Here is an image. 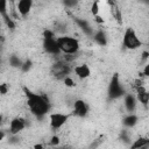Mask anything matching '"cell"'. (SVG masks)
Instances as JSON below:
<instances>
[{"label":"cell","mask_w":149,"mask_h":149,"mask_svg":"<svg viewBox=\"0 0 149 149\" xmlns=\"http://www.w3.org/2000/svg\"><path fill=\"white\" fill-rule=\"evenodd\" d=\"M22 90L26 97V102L29 108V112L36 119L45 118L51 109V104H50L49 98L45 94H40V93L31 91L27 86H23Z\"/></svg>","instance_id":"1"},{"label":"cell","mask_w":149,"mask_h":149,"mask_svg":"<svg viewBox=\"0 0 149 149\" xmlns=\"http://www.w3.org/2000/svg\"><path fill=\"white\" fill-rule=\"evenodd\" d=\"M61 55H76L80 51V42L70 35H59L56 38Z\"/></svg>","instance_id":"2"},{"label":"cell","mask_w":149,"mask_h":149,"mask_svg":"<svg viewBox=\"0 0 149 149\" xmlns=\"http://www.w3.org/2000/svg\"><path fill=\"white\" fill-rule=\"evenodd\" d=\"M127 93L126 87L123 86L122 81L120 80V77L118 73H114L111 77V80L107 86V97L109 100H118L123 98V95Z\"/></svg>","instance_id":"3"},{"label":"cell","mask_w":149,"mask_h":149,"mask_svg":"<svg viewBox=\"0 0 149 149\" xmlns=\"http://www.w3.org/2000/svg\"><path fill=\"white\" fill-rule=\"evenodd\" d=\"M142 44H143V42L139 37V35L134 28L128 27L125 29V31L122 34V45L125 49L136 50V49H140L142 47Z\"/></svg>","instance_id":"4"},{"label":"cell","mask_w":149,"mask_h":149,"mask_svg":"<svg viewBox=\"0 0 149 149\" xmlns=\"http://www.w3.org/2000/svg\"><path fill=\"white\" fill-rule=\"evenodd\" d=\"M56 38L57 36L54 33V30L47 29L43 31V49L47 54L51 56H61V51L58 49Z\"/></svg>","instance_id":"5"},{"label":"cell","mask_w":149,"mask_h":149,"mask_svg":"<svg viewBox=\"0 0 149 149\" xmlns=\"http://www.w3.org/2000/svg\"><path fill=\"white\" fill-rule=\"evenodd\" d=\"M72 64L63 61L62 58H59L58 61H56L51 68H50V73L52 77H55L57 80H63L65 77L70 76V73L72 72Z\"/></svg>","instance_id":"6"},{"label":"cell","mask_w":149,"mask_h":149,"mask_svg":"<svg viewBox=\"0 0 149 149\" xmlns=\"http://www.w3.org/2000/svg\"><path fill=\"white\" fill-rule=\"evenodd\" d=\"M70 114L68 113H61V112H54L49 114V125L50 128L54 130L61 129L69 120Z\"/></svg>","instance_id":"7"},{"label":"cell","mask_w":149,"mask_h":149,"mask_svg":"<svg viewBox=\"0 0 149 149\" xmlns=\"http://www.w3.org/2000/svg\"><path fill=\"white\" fill-rule=\"evenodd\" d=\"M27 126H28V121H27L26 118H23V116H14L9 121L8 133H9V135H19L23 129H26Z\"/></svg>","instance_id":"8"},{"label":"cell","mask_w":149,"mask_h":149,"mask_svg":"<svg viewBox=\"0 0 149 149\" xmlns=\"http://www.w3.org/2000/svg\"><path fill=\"white\" fill-rule=\"evenodd\" d=\"M90 113L87 102L83 99H76L72 104V114L77 118H86Z\"/></svg>","instance_id":"9"},{"label":"cell","mask_w":149,"mask_h":149,"mask_svg":"<svg viewBox=\"0 0 149 149\" xmlns=\"http://www.w3.org/2000/svg\"><path fill=\"white\" fill-rule=\"evenodd\" d=\"M122 99H123V107H125L126 112H127L128 114L135 113V111H136V108H137V105H139L135 94L127 92V93L123 95Z\"/></svg>","instance_id":"10"},{"label":"cell","mask_w":149,"mask_h":149,"mask_svg":"<svg viewBox=\"0 0 149 149\" xmlns=\"http://www.w3.org/2000/svg\"><path fill=\"white\" fill-rule=\"evenodd\" d=\"M34 6V1L33 0H19V1H15V8L20 15V17H26L31 8Z\"/></svg>","instance_id":"11"},{"label":"cell","mask_w":149,"mask_h":149,"mask_svg":"<svg viewBox=\"0 0 149 149\" xmlns=\"http://www.w3.org/2000/svg\"><path fill=\"white\" fill-rule=\"evenodd\" d=\"M73 21L74 23L78 26V28L81 29V31L87 36V37H92L95 29L93 28V26L90 23V21H87L86 19H83V17H73Z\"/></svg>","instance_id":"12"},{"label":"cell","mask_w":149,"mask_h":149,"mask_svg":"<svg viewBox=\"0 0 149 149\" xmlns=\"http://www.w3.org/2000/svg\"><path fill=\"white\" fill-rule=\"evenodd\" d=\"M72 72L74 73V76L80 79V80H85L91 76V68L86 64V63H81V64H77L73 65Z\"/></svg>","instance_id":"13"},{"label":"cell","mask_w":149,"mask_h":149,"mask_svg":"<svg viewBox=\"0 0 149 149\" xmlns=\"http://www.w3.org/2000/svg\"><path fill=\"white\" fill-rule=\"evenodd\" d=\"M92 40L94 41L95 44H98L100 47H106L108 44V36H107L106 31L102 29H97L92 36Z\"/></svg>","instance_id":"14"},{"label":"cell","mask_w":149,"mask_h":149,"mask_svg":"<svg viewBox=\"0 0 149 149\" xmlns=\"http://www.w3.org/2000/svg\"><path fill=\"white\" fill-rule=\"evenodd\" d=\"M139 122V116L135 114V113H132V114H127L123 119H122V125L123 127L126 128H133L137 125Z\"/></svg>","instance_id":"15"},{"label":"cell","mask_w":149,"mask_h":149,"mask_svg":"<svg viewBox=\"0 0 149 149\" xmlns=\"http://www.w3.org/2000/svg\"><path fill=\"white\" fill-rule=\"evenodd\" d=\"M107 5L109 6V10H111L112 16H113L119 23H121V22H122V14H121V9L119 8L118 3L114 2V1H112V2L109 1V2H107Z\"/></svg>","instance_id":"16"},{"label":"cell","mask_w":149,"mask_h":149,"mask_svg":"<svg viewBox=\"0 0 149 149\" xmlns=\"http://www.w3.org/2000/svg\"><path fill=\"white\" fill-rule=\"evenodd\" d=\"M148 144H149V137L148 136H140L130 143L129 149H139V148L148 146Z\"/></svg>","instance_id":"17"},{"label":"cell","mask_w":149,"mask_h":149,"mask_svg":"<svg viewBox=\"0 0 149 149\" xmlns=\"http://www.w3.org/2000/svg\"><path fill=\"white\" fill-rule=\"evenodd\" d=\"M135 97H136V99H137V102L147 108L148 102H149V92H148V90H144V91H142V92L136 93Z\"/></svg>","instance_id":"18"},{"label":"cell","mask_w":149,"mask_h":149,"mask_svg":"<svg viewBox=\"0 0 149 149\" xmlns=\"http://www.w3.org/2000/svg\"><path fill=\"white\" fill-rule=\"evenodd\" d=\"M0 16L2 20L9 16V1L0 0Z\"/></svg>","instance_id":"19"},{"label":"cell","mask_w":149,"mask_h":149,"mask_svg":"<svg viewBox=\"0 0 149 149\" xmlns=\"http://www.w3.org/2000/svg\"><path fill=\"white\" fill-rule=\"evenodd\" d=\"M8 62H9V65L12 68H21V65L23 63V61L17 55H10L8 58Z\"/></svg>","instance_id":"20"},{"label":"cell","mask_w":149,"mask_h":149,"mask_svg":"<svg viewBox=\"0 0 149 149\" xmlns=\"http://www.w3.org/2000/svg\"><path fill=\"white\" fill-rule=\"evenodd\" d=\"M104 136H99V137H97V139H94L91 143H90V146L87 147V149H98L102 143H104Z\"/></svg>","instance_id":"21"},{"label":"cell","mask_w":149,"mask_h":149,"mask_svg":"<svg viewBox=\"0 0 149 149\" xmlns=\"http://www.w3.org/2000/svg\"><path fill=\"white\" fill-rule=\"evenodd\" d=\"M49 144L52 147V148H57L61 146V139L58 135H52L49 140Z\"/></svg>","instance_id":"22"},{"label":"cell","mask_w":149,"mask_h":149,"mask_svg":"<svg viewBox=\"0 0 149 149\" xmlns=\"http://www.w3.org/2000/svg\"><path fill=\"white\" fill-rule=\"evenodd\" d=\"M99 5H100V2H98V1H94V2L91 3L90 9H91V13L93 14V16L99 15V12H100V7H99Z\"/></svg>","instance_id":"23"},{"label":"cell","mask_w":149,"mask_h":149,"mask_svg":"<svg viewBox=\"0 0 149 149\" xmlns=\"http://www.w3.org/2000/svg\"><path fill=\"white\" fill-rule=\"evenodd\" d=\"M31 68H33V62L30 59H26V61H23V63H22L20 69H21L22 72H28Z\"/></svg>","instance_id":"24"},{"label":"cell","mask_w":149,"mask_h":149,"mask_svg":"<svg viewBox=\"0 0 149 149\" xmlns=\"http://www.w3.org/2000/svg\"><path fill=\"white\" fill-rule=\"evenodd\" d=\"M120 139L125 142V143H132V139H130V136H129V133L126 130V129H123V130H121V133H120Z\"/></svg>","instance_id":"25"},{"label":"cell","mask_w":149,"mask_h":149,"mask_svg":"<svg viewBox=\"0 0 149 149\" xmlns=\"http://www.w3.org/2000/svg\"><path fill=\"white\" fill-rule=\"evenodd\" d=\"M63 83H64V85H65L66 87H73V86H76V81L72 79L71 76L65 77V78L63 79Z\"/></svg>","instance_id":"26"},{"label":"cell","mask_w":149,"mask_h":149,"mask_svg":"<svg viewBox=\"0 0 149 149\" xmlns=\"http://www.w3.org/2000/svg\"><path fill=\"white\" fill-rule=\"evenodd\" d=\"M63 5H64L66 8H74V7L78 5V1H74V0H72V1L65 0V1H63Z\"/></svg>","instance_id":"27"},{"label":"cell","mask_w":149,"mask_h":149,"mask_svg":"<svg viewBox=\"0 0 149 149\" xmlns=\"http://www.w3.org/2000/svg\"><path fill=\"white\" fill-rule=\"evenodd\" d=\"M7 93H8V84H6V83L0 84V94L5 95Z\"/></svg>","instance_id":"28"},{"label":"cell","mask_w":149,"mask_h":149,"mask_svg":"<svg viewBox=\"0 0 149 149\" xmlns=\"http://www.w3.org/2000/svg\"><path fill=\"white\" fill-rule=\"evenodd\" d=\"M142 74H143V77H144V78H148V77H149V64H148V63H146V64H144V68H143V72H142Z\"/></svg>","instance_id":"29"},{"label":"cell","mask_w":149,"mask_h":149,"mask_svg":"<svg viewBox=\"0 0 149 149\" xmlns=\"http://www.w3.org/2000/svg\"><path fill=\"white\" fill-rule=\"evenodd\" d=\"M148 56H149V52H148L147 50H144V51L141 54V61L144 62V63H148V62H147V61H148Z\"/></svg>","instance_id":"30"},{"label":"cell","mask_w":149,"mask_h":149,"mask_svg":"<svg viewBox=\"0 0 149 149\" xmlns=\"http://www.w3.org/2000/svg\"><path fill=\"white\" fill-rule=\"evenodd\" d=\"M94 21H95L97 23H104V19H102L100 15H97V16H94Z\"/></svg>","instance_id":"31"},{"label":"cell","mask_w":149,"mask_h":149,"mask_svg":"<svg viewBox=\"0 0 149 149\" xmlns=\"http://www.w3.org/2000/svg\"><path fill=\"white\" fill-rule=\"evenodd\" d=\"M33 149H47L42 143H37V144H35L34 147H33Z\"/></svg>","instance_id":"32"},{"label":"cell","mask_w":149,"mask_h":149,"mask_svg":"<svg viewBox=\"0 0 149 149\" xmlns=\"http://www.w3.org/2000/svg\"><path fill=\"white\" fill-rule=\"evenodd\" d=\"M55 149H72V148H70V147H65V146H59V147H57V148H55Z\"/></svg>","instance_id":"33"},{"label":"cell","mask_w":149,"mask_h":149,"mask_svg":"<svg viewBox=\"0 0 149 149\" xmlns=\"http://www.w3.org/2000/svg\"><path fill=\"white\" fill-rule=\"evenodd\" d=\"M2 122H3V115H2L1 113H0V125H1Z\"/></svg>","instance_id":"34"},{"label":"cell","mask_w":149,"mask_h":149,"mask_svg":"<svg viewBox=\"0 0 149 149\" xmlns=\"http://www.w3.org/2000/svg\"><path fill=\"white\" fill-rule=\"evenodd\" d=\"M0 63H1V56H0Z\"/></svg>","instance_id":"35"}]
</instances>
